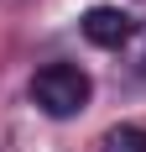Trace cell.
Returning <instances> with one entry per match:
<instances>
[{
    "label": "cell",
    "mask_w": 146,
    "mask_h": 152,
    "mask_svg": "<svg viewBox=\"0 0 146 152\" xmlns=\"http://www.w3.org/2000/svg\"><path fill=\"white\" fill-rule=\"evenodd\" d=\"M31 100L47 110V115H78L89 105V74L73 68V63H47L31 79Z\"/></svg>",
    "instance_id": "1"
},
{
    "label": "cell",
    "mask_w": 146,
    "mask_h": 152,
    "mask_svg": "<svg viewBox=\"0 0 146 152\" xmlns=\"http://www.w3.org/2000/svg\"><path fill=\"white\" fill-rule=\"evenodd\" d=\"M84 37L94 47H120L125 37H131V16L115 11V5H94V11L84 16Z\"/></svg>",
    "instance_id": "2"
},
{
    "label": "cell",
    "mask_w": 146,
    "mask_h": 152,
    "mask_svg": "<svg viewBox=\"0 0 146 152\" xmlns=\"http://www.w3.org/2000/svg\"><path fill=\"white\" fill-rule=\"evenodd\" d=\"M99 152H146V126H115V131H104Z\"/></svg>",
    "instance_id": "3"
}]
</instances>
